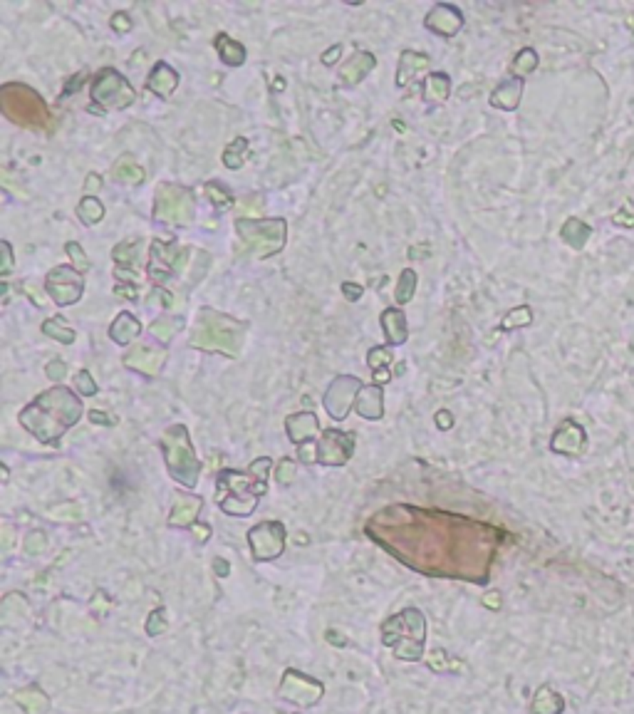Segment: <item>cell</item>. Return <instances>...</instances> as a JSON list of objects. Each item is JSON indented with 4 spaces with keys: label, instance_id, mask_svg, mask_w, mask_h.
Returning <instances> with one entry per match:
<instances>
[{
    "label": "cell",
    "instance_id": "obj_22",
    "mask_svg": "<svg viewBox=\"0 0 634 714\" xmlns=\"http://www.w3.org/2000/svg\"><path fill=\"white\" fill-rule=\"evenodd\" d=\"M179 73L176 70H171L166 62H159L154 70H151V75H149V79H146V87H149L157 97H161V99H169L171 95L176 92V87H179Z\"/></svg>",
    "mask_w": 634,
    "mask_h": 714
},
{
    "label": "cell",
    "instance_id": "obj_11",
    "mask_svg": "<svg viewBox=\"0 0 634 714\" xmlns=\"http://www.w3.org/2000/svg\"><path fill=\"white\" fill-rule=\"evenodd\" d=\"M137 99V92L121 77L117 70L104 67L92 82V112H107V109H124Z\"/></svg>",
    "mask_w": 634,
    "mask_h": 714
},
{
    "label": "cell",
    "instance_id": "obj_38",
    "mask_svg": "<svg viewBox=\"0 0 634 714\" xmlns=\"http://www.w3.org/2000/svg\"><path fill=\"white\" fill-rule=\"evenodd\" d=\"M414 293H417V273L411 271V268H406V271H402V276H399V280H397V303H409L411 298H414Z\"/></svg>",
    "mask_w": 634,
    "mask_h": 714
},
{
    "label": "cell",
    "instance_id": "obj_39",
    "mask_svg": "<svg viewBox=\"0 0 634 714\" xmlns=\"http://www.w3.org/2000/svg\"><path fill=\"white\" fill-rule=\"evenodd\" d=\"M139 249H141V243L139 241H127V243H119V246H115V251H112V258L117 260V266H132L134 263V258H137V253H139Z\"/></svg>",
    "mask_w": 634,
    "mask_h": 714
},
{
    "label": "cell",
    "instance_id": "obj_23",
    "mask_svg": "<svg viewBox=\"0 0 634 714\" xmlns=\"http://www.w3.org/2000/svg\"><path fill=\"white\" fill-rule=\"evenodd\" d=\"M426 67H429V57H426V55L414 52V50H404L397 65V85L406 87L411 79L417 77L419 73H424Z\"/></svg>",
    "mask_w": 634,
    "mask_h": 714
},
{
    "label": "cell",
    "instance_id": "obj_50",
    "mask_svg": "<svg viewBox=\"0 0 634 714\" xmlns=\"http://www.w3.org/2000/svg\"><path fill=\"white\" fill-rule=\"evenodd\" d=\"M112 28H115L117 32H129L134 28V23L129 20L127 12H115V18H112Z\"/></svg>",
    "mask_w": 634,
    "mask_h": 714
},
{
    "label": "cell",
    "instance_id": "obj_19",
    "mask_svg": "<svg viewBox=\"0 0 634 714\" xmlns=\"http://www.w3.org/2000/svg\"><path fill=\"white\" fill-rule=\"evenodd\" d=\"M317 430H320V422L313 412H297V414H290L285 419V432L295 444L310 442L313 436H317Z\"/></svg>",
    "mask_w": 634,
    "mask_h": 714
},
{
    "label": "cell",
    "instance_id": "obj_27",
    "mask_svg": "<svg viewBox=\"0 0 634 714\" xmlns=\"http://www.w3.org/2000/svg\"><path fill=\"white\" fill-rule=\"evenodd\" d=\"M531 709L533 714H562V709H565V697L557 695L548 684H543V687L535 692V697H533Z\"/></svg>",
    "mask_w": 634,
    "mask_h": 714
},
{
    "label": "cell",
    "instance_id": "obj_43",
    "mask_svg": "<svg viewBox=\"0 0 634 714\" xmlns=\"http://www.w3.org/2000/svg\"><path fill=\"white\" fill-rule=\"evenodd\" d=\"M23 548H25V553H28V556H37V553H43L45 548H48V539H45V533L32 531L30 536L25 539Z\"/></svg>",
    "mask_w": 634,
    "mask_h": 714
},
{
    "label": "cell",
    "instance_id": "obj_32",
    "mask_svg": "<svg viewBox=\"0 0 634 714\" xmlns=\"http://www.w3.org/2000/svg\"><path fill=\"white\" fill-rule=\"evenodd\" d=\"M112 174H115V179L121 184H141L144 182V169H141L139 164L134 162L132 157H121L119 162L112 166Z\"/></svg>",
    "mask_w": 634,
    "mask_h": 714
},
{
    "label": "cell",
    "instance_id": "obj_49",
    "mask_svg": "<svg viewBox=\"0 0 634 714\" xmlns=\"http://www.w3.org/2000/svg\"><path fill=\"white\" fill-rule=\"evenodd\" d=\"M260 209H263V201H260L258 196H250V201H246V204H241L243 218H258Z\"/></svg>",
    "mask_w": 634,
    "mask_h": 714
},
{
    "label": "cell",
    "instance_id": "obj_58",
    "mask_svg": "<svg viewBox=\"0 0 634 714\" xmlns=\"http://www.w3.org/2000/svg\"><path fill=\"white\" fill-rule=\"evenodd\" d=\"M484 606L488 608V610H498V608H501V593H488L484 598Z\"/></svg>",
    "mask_w": 634,
    "mask_h": 714
},
{
    "label": "cell",
    "instance_id": "obj_45",
    "mask_svg": "<svg viewBox=\"0 0 634 714\" xmlns=\"http://www.w3.org/2000/svg\"><path fill=\"white\" fill-rule=\"evenodd\" d=\"M75 385H77L79 394L82 397H92V394H97V382L92 380V375L87 369H79L77 377H75Z\"/></svg>",
    "mask_w": 634,
    "mask_h": 714
},
{
    "label": "cell",
    "instance_id": "obj_51",
    "mask_svg": "<svg viewBox=\"0 0 634 714\" xmlns=\"http://www.w3.org/2000/svg\"><path fill=\"white\" fill-rule=\"evenodd\" d=\"M45 372H48L50 380H62V377H65V372H67V365L62 363V360H52V363H48Z\"/></svg>",
    "mask_w": 634,
    "mask_h": 714
},
{
    "label": "cell",
    "instance_id": "obj_54",
    "mask_svg": "<svg viewBox=\"0 0 634 714\" xmlns=\"http://www.w3.org/2000/svg\"><path fill=\"white\" fill-rule=\"evenodd\" d=\"M339 55H342V48H339V45H333V48L322 55V62H325V65H335V62L339 60Z\"/></svg>",
    "mask_w": 634,
    "mask_h": 714
},
{
    "label": "cell",
    "instance_id": "obj_47",
    "mask_svg": "<svg viewBox=\"0 0 634 714\" xmlns=\"http://www.w3.org/2000/svg\"><path fill=\"white\" fill-rule=\"evenodd\" d=\"M535 65H537L535 52H533V50H523V52L518 55V60H515L513 70H515V73H531Z\"/></svg>",
    "mask_w": 634,
    "mask_h": 714
},
{
    "label": "cell",
    "instance_id": "obj_9",
    "mask_svg": "<svg viewBox=\"0 0 634 714\" xmlns=\"http://www.w3.org/2000/svg\"><path fill=\"white\" fill-rule=\"evenodd\" d=\"M352 452H355V436L350 432L339 430H327L317 442H305L297 449V459L305 464L320 461L325 466H342L350 461Z\"/></svg>",
    "mask_w": 634,
    "mask_h": 714
},
{
    "label": "cell",
    "instance_id": "obj_57",
    "mask_svg": "<svg viewBox=\"0 0 634 714\" xmlns=\"http://www.w3.org/2000/svg\"><path fill=\"white\" fill-rule=\"evenodd\" d=\"M90 419L95 424H109V427L115 424V419H109V414H104V412H99V409H92L90 412Z\"/></svg>",
    "mask_w": 634,
    "mask_h": 714
},
{
    "label": "cell",
    "instance_id": "obj_5",
    "mask_svg": "<svg viewBox=\"0 0 634 714\" xmlns=\"http://www.w3.org/2000/svg\"><path fill=\"white\" fill-rule=\"evenodd\" d=\"M424 640H426V620L417 608H406L382 623V642L394 650V657L399 660L417 662L424 655Z\"/></svg>",
    "mask_w": 634,
    "mask_h": 714
},
{
    "label": "cell",
    "instance_id": "obj_56",
    "mask_svg": "<svg viewBox=\"0 0 634 714\" xmlns=\"http://www.w3.org/2000/svg\"><path fill=\"white\" fill-rule=\"evenodd\" d=\"M3 253H6V260H3V276H8L10 273V268H12V251H10V243L8 241H3Z\"/></svg>",
    "mask_w": 634,
    "mask_h": 714
},
{
    "label": "cell",
    "instance_id": "obj_28",
    "mask_svg": "<svg viewBox=\"0 0 634 714\" xmlns=\"http://www.w3.org/2000/svg\"><path fill=\"white\" fill-rule=\"evenodd\" d=\"M15 702H18V707L23 709L25 714H45L50 709L48 695H45L40 687H35V684L20 690L18 695H15Z\"/></svg>",
    "mask_w": 634,
    "mask_h": 714
},
{
    "label": "cell",
    "instance_id": "obj_1",
    "mask_svg": "<svg viewBox=\"0 0 634 714\" xmlns=\"http://www.w3.org/2000/svg\"><path fill=\"white\" fill-rule=\"evenodd\" d=\"M369 536L409 568L429 575L488 581L501 531L493 526L414 506H389L367 523Z\"/></svg>",
    "mask_w": 634,
    "mask_h": 714
},
{
    "label": "cell",
    "instance_id": "obj_34",
    "mask_svg": "<svg viewBox=\"0 0 634 714\" xmlns=\"http://www.w3.org/2000/svg\"><path fill=\"white\" fill-rule=\"evenodd\" d=\"M181 325H184V322L179 320V318H159V320L151 322L149 330H151V335H154V338L161 340L164 345H166V342H171V338H174V335L181 330Z\"/></svg>",
    "mask_w": 634,
    "mask_h": 714
},
{
    "label": "cell",
    "instance_id": "obj_46",
    "mask_svg": "<svg viewBox=\"0 0 634 714\" xmlns=\"http://www.w3.org/2000/svg\"><path fill=\"white\" fill-rule=\"evenodd\" d=\"M531 322V310L528 308H518L513 313H508V318L503 320V327L511 330V327H518V325H528Z\"/></svg>",
    "mask_w": 634,
    "mask_h": 714
},
{
    "label": "cell",
    "instance_id": "obj_61",
    "mask_svg": "<svg viewBox=\"0 0 634 714\" xmlns=\"http://www.w3.org/2000/svg\"><path fill=\"white\" fill-rule=\"evenodd\" d=\"M213 568H216V573H218V575H221V578H226V575H228V573H230V568H228V563H226V561H224V558H216V561H213Z\"/></svg>",
    "mask_w": 634,
    "mask_h": 714
},
{
    "label": "cell",
    "instance_id": "obj_12",
    "mask_svg": "<svg viewBox=\"0 0 634 714\" xmlns=\"http://www.w3.org/2000/svg\"><path fill=\"white\" fill-rule=\"evenodd\" d=\"M322 692H325L322 682L297 670H288L278 684V695L297 707H315L322 699Z\"/></svg>",
    "mask_w": 634,
    "mask_h": 714
},
{
    "label": "cell",
    "instance_id": "obj_30",
    "mask_svg": "<svg viewBox=\"0 0 634 714\" xmlns=\"http://www.w3.org/2000/svg\"><path fill=\"white\" fill-rule=\"evenodd\" d=\"M216 50L218 55H221V60L230 67H238L246 62V48H243L241 43H236V40H230L226 32L216 35Z\"/></svg>",
    "mask_w": 634,
    "mask_h": 714
},
{
    "label": "cell",
    "instance_id": "obj_59",
    "mask_svg": "<svg viewBox=\"0 0 634 714\" xmlns=\"http://www.w3.org/2000/svg\"><path fill=\"white\" fill-rule=\"evenodd\" d=\"M325 637H327V642H330V645H339V648H344V645H347V640H344L339 633H335V630H327Z\"/></svg>",
    "mask_w": 634,
    "mask_h": 714
},
{
    "label": "cell",
    "instance_id": "obj_33",
    "mask_svg": "<svg viewBox=\"0 0 634 714\" xmlns=\"http://www.w3.org/2000/svg\"><path fill=\"white\" fill-rule=\"evenodd\" d=\"M77 216H79V221H82L85 226L99 224V221L104 218V206H102V201L95 199V196H85V199L79 201V206H77Z\"/></svg>",
    "mask_w": 634,
    "mask_h": 714
},
{
    "label": "cell",
    "instance_id": "obj_26",
    "mask_svg": "<svg viewBox=\"0 0 634 714\" xmlns=\"http://www.w3.org/2000/svg\"><path fill=\"white\" fill-rule=\"evenodd\" d=\"M199 511H201V499L199 496H179L176 499V503H174V509H171V516H169V526H179V528H184V526H191L196 521V516H199Z\"/></svg>",
    "mask_w": 634,
    "mask_h": 714
},
{
    "label": "cell",
    "instance_id": "obj_44",
    "mask_svg": "<svg viewBox=\"0 0 634 714\" xmlns=\"http://www.w3.org/2000/svg\"><path fill=\"white\" fill-rule=\"evenodd\" d=\"M65 251H67V255L72 258L75 268H77L79 273H87V271H90V260H87V253H85V251L79 249V243H67Z\"/></svg>",
    "mask_w": 634,
    "mask_h": 714
},
{
    "label": "cell",
    "instance_id": "obj_7",
    "mask_svg": "<svg viewBox=\"0 0 634 714\" xmlns=\"http://www.w3.org/2000/svg\"><path fill=\"white\" fill-rule=\"evenodd\" d=\"M0 107L8 119H12L20 127L28 129H50V109L43 102V97L28 85L8 82L0 90Z\"/></svg>",
    "mask_w": 634,
    "mask_h": 714
},
{
    "label": "cell",
    "instance_id": "obj_53",
    "mask_svg": "<svg viewBox=\"0 0 634 714\" xmlns=\"http://www.w3.org/2000/svg\"><path fill=\"white\" fill-rule=\"evenodd\" d=\"M436 424H439V430H451L453 427V417L448 409H439L436 412Z\"/></svg>",
    "mask_w": 634,
    "mask_h": 714
},
{
    "label": "cell",
    "instance_id": "obj_40",
    "mask_svg": "<svg viewBox=\"0 0 634 714\" xmlns=\"http://www.w3.org/2000/svg\"><path fill=\"white\" fill-rule=\"evenodd\" d=\"M206 194L211 196V201H213V206H218L221 211H226V209H230L233 206V196L226 191L221 184H206Z\"/></svg>",
    "mask_w": 634,
    "mask_h": 714
},
{
    "label": "cell",
    "instance_id": "obj_55",
    "mask_svg": "<svg viewBox=\"0 0 634 714\" xmlns=\"http://www.w3.org/2000/svg\"><path fill=\"white\" fill-rule=\"evenodd\" d=\"M99 189H102V176H97V174L87 176V182H85V191H87V194H92V191H99Z\"/></svg>",
    "mask_w": 634,
    "mask_h": 714
},
{
    "label": "cell",
    "instance_id": "obj_35",
    "mask_svg": "<svg viewBox=\"0 0 634 714\" xmlns=\"http://www.w3.org/2000/svg\"><path fill=\"white\" fill-rule=\"evenodd\" d=\"M43 333L48 335V338H52V340H60V342H65V345H72L75 338H77L72 327H67L65 322L60 320V318H50V320H45L43 322Z\"/></svg>",
    "mask_w": 634,
    "mask_h": 714
},
{
    "label": "cell",
    "instance_id": "obj_60",
    "mask_svg": "<svg viewBox=\"0 0 634 714\" xmlns=\"http://www.w3.org/2000/svg\"><path fill=\"white\" fill-rule=\"evenodd\" d=\"M115 293H117V296H127L129 300H134V298H137V288H134V285H117Z\"/></svg>",
    "mask_w": 634,
    "mask_h": 714
},
{
    "label": "cell",
    "instance_id": "obj_42",
    "mask_svg": "<svg viewBox=\"0 0 634 714\" xmlns=\"http://www.w3.org/2000/svg\"><path fill=\"white\" fill-rule=\"evenodd\" d=\"M166 628H169V617H166V610H164V608H159V610L151 612L149 620H146V635H161Z\"/></svg>",
    "mask_w": 634,
    "mask_h": 714
},
{
    "label": "cell",
    "instance_id": "obj_21",
    "mask_svg": "<svg viewBox=\"0 0 634 714\" xmlns=\"http://www.w3.org/2000/svg\"><path fill=\"white\" fill-rule=\"evenodd\" d=\"M355 409L359 417L364 419H382L384 414V397H382V387L379 385H364L357 394V402H355Z\"/></svg>",
    "mask_w": 634,
    "mask_h": 714
},
{
    "label": "cell",
    "instance_id": "obj_41",
    "mask_svg": "<svg viewBox=\"0 0 634 714\" xmlns=\"http://www.w3.org/2000/svg\"><path fill=\"white\" fill-rule=\"evenodd\" d=\"M367 363H369V367L375 369V372H379V369H387V365L392 363V352H389V347H372V350H369V355H367Z\"/></svg>",
    "mask_w": 634,
    "mask_h": 714
},
{
    "label": "cell",
    "instance_id": "obj_4",
    "mask_svg": "<svg viewBox=\"0 0 634 714\" xmlns=\"http://www.w3.org/2000/svg\"><path fill=\"white\" fill-rule=\"evenodd\" d=\"M243 335H246V322H238L224 313L204 308L199 313L191 345L206 352H221V355L236 357L241 352Z\"/></svg>",
    "mask_w": 634,
    "mask_h": 714
},
{
    "label": "cell",
    "instance_id": "obj_2",
    "mask_svg": "<svg viewBox=\"0 0 634 714\" xmlns=\"http://www.w3.org/2000/svg\"><path fill=\"white\" fill-rule=\"evenodd\" d=\"M82 417V400L70 387H52L20 412V424L43 444H57L60 436Z\"/></svg>",
    "mask_w": 634,
    "mask_h": 714
},
{
    "label": "cell",
    "instance_id": "obj_31",
    "mask_svg": "<svg viewBox=\"0 0 634 714\" xmlns=\"http://www.w3.org/2000/svg\"><path fill=\"white\" fill-rule=\"evenodd\" d=\"M520 79H508L506 85H501L498 90L491 95V102L493 107H501V109H515L518 107V99H520Z\"/></svg>",
    "mask_w": 634,
    "mask_h": 714
},
{
    "label": "cell",
    "instance_id": "obj_15",
    "mask_svg": "<svg viewBox=\"0 0 634 714\" xmlns=\"http://www.w3.org/2000/svg\"><path fill=\"white\" fill-rule=\"evenodd\" d=\"M364 385L359 382V377H352V375H342V377H337V380H333V385L327 387V392H325V409H327V414L333 419H344L347 414H350V409L355 407V402H357V394H359V389H362Z\"/></svg>",
    "mask_w": 634,
    "mask_h": 714
},
{
    "label": "cell",
    "instance_id": "obj_24",
    "mask_svg": "<svg viewBox=\"0 0 634 714\" xmlns=\"http://www.w3.org/2000/svg\"><path fill=\"white\" fill-rule=\"evenodd\" d=\"M382 330L387 335L389 345H404L409 338V327H406V318L402 310L387 308L382 313Z\"/></svg>",
    "mask_w": 634,
    "mask_h": 714
},
{
    "label": "cell",
    "instance_id": "obj_36",
    "mask_svg": "<svg viewBox=\"0 0 634 714\" xmlns=\"http://www.w3.org/2000/svg\"><path fill=\"white\" fill-rule=\"evenodd\" d=\"M246 154H248V139H243V137H238L236 142H230L228 146H226V152H224V164L228 166V169H241L243 166V162H246Z\"/></svg>",
    "mask_w": 634,
    "mask_h": 714
},
{
    "label": "cell",
    "instance_id": "obj_8",
    "mask_svg": "<svg viewBox=\"0 0 634 714\" xmlns=\"http://www.w3.org/2000/svg\"><path fill=\"white\" fill-rule=\"evenodd\" d=\"M236 231L255 258H270L283 251L288 224L283 218H238Z\"/></svg>",
    "mask_w": 634,
    "mask_h": 714
},
{
    "label": "cell",
    "instance_id": "obj_29",
    "mask_svg": "<svg viewBox=\"0 0 634 714\" xmlns=\"http://www.w3.org/2000/svg\"><path fill=\"white\" fill-rule=\"evenodd\" d=\"M448 92H451V79L444 73H434L424 79V99L426 102H446Z\"/></svg>",
    "mask_w": 634,
    "mask_h": 714
},
{
    "label": "cell",
    "instance_id": "obj_25",
    "mask_svg": "<svg viewBox=\"0 0 634 714\" xmlns=\"http://www.w3.org/2000/svg\"><path fill=\"white\" fill-rule=\"evenodd\" d=\"M139 335H141V325L132 313H119L117 320L112 322V327H109V338L115 340L117 345H129V342L137 340Z\"/></svg>",
    "mask_w": 634,
    "mask_h": 714
},
{
    "label": "cell",
    "instance_id": "obj_10",
    "mask_svg": "<svg viewBox=\"0 0 634 714\" xmlns=\"http://www.w3.org/2000/svg\"><path fill=\"white\" fill-rule=\"evenodd\" d=\"M196 216V201L191 189L179 184H161L157 189V204H154V218L176 226H191Z\"/></svg>",
    "mask_w": 634,
    "mask_h": 714
},
{
    "label": "cell",
    "instance_id": "obj_16",
    "mask_svg": "<svg viewBox=\"0 0 634 714\" xmlns=\"http://www.w3.org/2000/svg\"><path fill=\"white\" fill-rule=\"evenodd\" d=\"M186 255V249H181L179 243H164V241H154L149 249V266L146 273L154 283H164L169 280L179 266H181V258Z\"/></svg>",
    "mask_w": 634,
    "mask_h": 714
},
{
    "label": "cell",
    "instance_id": "obj_17",
    "mask_svg": "<svg viewBox=\"0 0 634 714\" xmlns=\"http://www.w3.org/2000/svg\"><path fill=\"white\" fill-rule=\"evenodd\" d=\"M426 28L436 35L444 37H453L456 32L464 28V12L456 6H448V3H439L429 10L426 15Z\"/></svg>",
    "mask_w": 634,
    "mask_h": 714
},
{
    "label": "cell",
    "instance_id": "obj_6",
    "mask_svg": "<svg viewBox=\"0 0 634 714\" xmlns=\"http://www.w3.org/2000/svg\"><path fill=\"white\" fill-rule=\"evenodd\" d=\"M161 452L164 459H166V466H169L171 479H176L186 489H194L201 476V461L196 456L191 436H188V430L184 424H171L169 430L164 432Z\"/></svg>",
    "mask_w": 634,
    "mask_h": 714
},
{
    "label": "cell",
    "instance_id": "obj_20",
    "mask_svg": "<svg viewBox=\"0 0 634 714\" xmlns=\"http://www.w3.org/2000/svg\"><path fill=\"white\" fill-rule=\"evenodd\" d=\"M375 65H377L375 55L364 52V50H357L350 60L339 67V79L347 82V85H357V82H362V79L375 70Z\"/></svg>",
    "mask_w": 634,
    "mask_h": 714
},
{
    "label": "cell",
    "instance_id": "obj_18",
    "mask_svg": "<svg viewBox=\"0 0 634 714\" xmlns=\"http://www.w3.org/2000/svg\"><path fill=\"white\" fill-rule=\"evenodd\" d=\"M166 363V352L157 350V347H149V345H139L129 350L124 355V367L134 369V372H141L146 377H154L159 375V369L164 367Z\"/></svg>",
    "mask_w": 634,
    "mask_h": 714
},
{
    "label": "cell",
    "instance_id": "obj_62",
    "mask_svg": "<svg viewBox=\"0 0 634 714\" xmlns=\"http://www.w3.org/2000/svg\"><path fill=\"white\" fill-rule=\"evenodd\" d=\"M194 531H196V536H199L201 541H208V536H211V528L206 526V523H196Z\"/></svg>",
    "mask_w": 634,
    "mask_h": 714
},
{
    "label": "cell",
    "instance_id": "obj_52",
    "mask_svg": "<svg viewBox=\"0 0 634 714\" xmlns=\"http://www.w3.org/2000/svg\"><path fill=\"white\" fill-rule=\"evenodd\" d=\"M362 293H364V288L362 285H357V283H342V296L347 298V300H359L362 298Z\"/></svg>",
    "mask_w": 634,
    "mask_h": 714
},
{
    "label": "cell",
    "instance_id": "obj_48",
    "mask_svg": "<svg viewBox=\"0 0 634 714\" xmlns=\"http://www.w3.org/2000/svg\"><path fill=\"white\" fill-rule=\"evenodd\" d=\"M297 474V464L293 459H283L278 461V481L280 484H290Z\"/></svg>",
    "mask_w": 634,
    "mask_h": 714
},
{
    "label": "cell",
    "instance_id": "obj_14",
    "mask_svg": "<svg viewBox=\"0 0 634 714\" xmlns=\"http://www.w3.org/2000/svg\"><path fill=\"white\" fill-rule=\"evenodd\" d=\"M255 561H273L285 551V526L278 521H263L248 533Z\"/></svg>",
    "mask_w": 634,
    "mask_h": 714
},
{
    "label": "cell",
    "instance_id": "obj_3",
    "mask_svg": "<svg viewBox=\"0 0 634 714\" xmlns=\"http://www.w3.org/2000/svg\"><path fill=\"white\" fill-rule=\"evenodd\" d=\"M273 461L268 456H260L248 466V474L238 472H221L218 474V506L228 516H250L258 506L260 496L268 489V472Z\"/></svg>",
    "mask_w": 634,
    "mask_h": 714
},
{
    "label": "cell",
    "instance_id": "obj_37",
    "mask_svg": "<svg viewBox=\"0 0 634 714\" xmlns=\"http://www.w3.org/2000/svg\"><path fill=\"white\" fill-rule=\"evenodd\" d=\"M426 662H429V667H431V670H436V672L466 670V665H464V662L453 660L451 655H446V650H441V648H434V650H431V653H429V657H426Z\"/></svg>",
    "mask_w": 634,
    "mask_h": 714
},
{
    "label": "cell",
    "instance_id": "obj_13",
    "mask_svg": "<svg viewBox=\"0 0 634 714\" xmlns=\"http://www.w3.org/2000/svg\"><path fill=\"white\" fill-rule=\"evenodd\" d=\"M45 291L50 293L57 305H75L82 298V291H85V280H82V273L77 268H70V266H60V268H52L48 273V278H45Z\"/></svg>",
    "mask_w": 634,
    "mask_h": 714
}]
</instances>
